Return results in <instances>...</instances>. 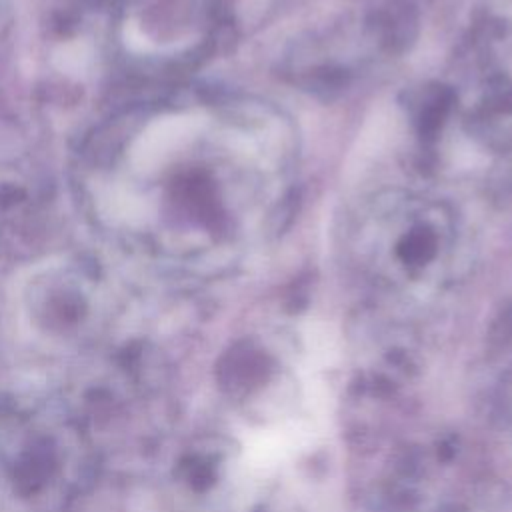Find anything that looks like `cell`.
I'll return each mask as SVG.
<instances>
[{
    "mask_svg": "<svg viewBox=\"0 0 512 512\" xmlns=\"http://www.w3.org/2000/svg\"><path fill=\"white\" fill-rule=\"evenodd\" d=\"M56 60H58V66L60 70H66V72H80L88 66V60H90V50L86 44H80V42H72V44H66L58 54H56Z\"/></svg>",
    "mask_w": 512,
    "mask_h": 512,
    "instance_id": "cell-1",
    "label": "cell"
}]
</instances>
